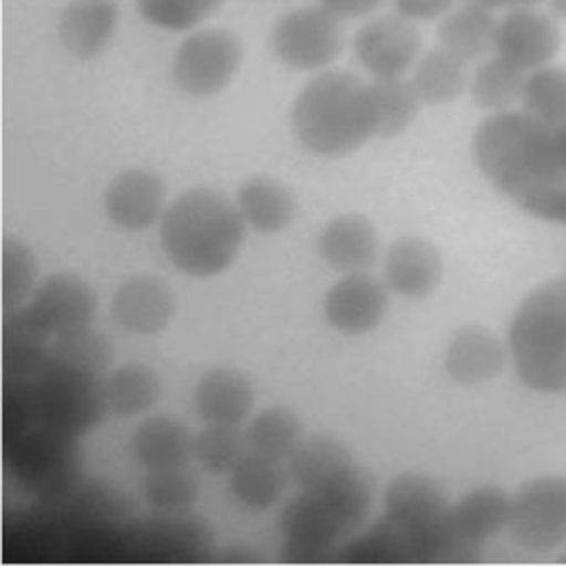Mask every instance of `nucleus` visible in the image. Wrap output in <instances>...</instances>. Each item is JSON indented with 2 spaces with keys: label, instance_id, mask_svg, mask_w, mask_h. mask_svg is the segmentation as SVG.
<instances>
[{
  "label": "nucleus",
  "instance_id": "412c9836",
  "mask_svg": "<svg viewBox=\"0 0 566 566\" xmlns=\"http://www.w3.org/2000/svg\"><path fill=\"white\" fill-rule=\"evenodd\" d=\"M195 411L210 424H241L254 405L250 380L230 367L208 369L195 385Z\"/></svg>",
  "mask_w": 566,
  "mask_h": 566
},
{
  "label": "nucleus",
  "instance_id": "1a4fd4ad",
  "mask_svg": "<svg viewBox=\"0 0 566 566\" xmlns=\"http://www.w3.org/2000/svg\"><path fill=\"white\" fill-rule=\"evenodd\" d=\"M35 405L49 429L55 433H84L108 413L102 396V380L51 369L35 382Z\"/></svg>",
  "mask_w": 566,
  "mask_h": 566
},
{
  "label": "nucleus",
  "instance_id": "a19ab883",
  "mask_svg": "<svg viewBox=\"0 0 566 566\" xmlns=\"http://www.w3.org/2000/svg\"><path fill=\"white\" fill-rule=\"evenodd\" d=\"M553 139H555V150H557L559 166L566 172V122L553 126Z\"/></svg>",
  "mask_w": 566,
  "mask_h": 566
},
{
  "label": "nucleus",
  "instance_id": "37998d69",
  "mask_svg": "<svg viewBox=\"0 0 566 566\" xmlns=\"http://www.w3.org/2000/svg\"><path fill=\"white\" fill-rule=\"evenodd\" d=\"M551 7H553V11H555L557 18L566 20V0H551Z\"/></svg>",
  "mask_w": 566,
  "mask_h": 566
},
{
  "label": "nucleus",
  "instance_id": "f704fd0d",
  "mask_svg": "<svg viewBox=\"0 0 566 566\" xmlns=\"http://www.w3.org/2000/svg\"><path fill=\"white\" fill-rule=\"evenodd\" d=\"M35 276L38 259L33 250L15 237H4L0 254V296L4 312L22 307L35 290Z\"/></svg>",
  "mask_w": 566,
  "mask_h": 566
},
{
  "label": "nucleus",
  "instance_id": "473e14b6",
  "mask_svg": "<svg viewBox=\"0 0 566 566\" xmlns=\"http://www.w3.org/2000/svg\"><path fill=\"white\" fill-rule=\"evenodd\" d=\"M199 478L188 464L146 471L142 480V497L155 511L164 515H181L190 511L199 500Z\"/></svg>",
  "mask_w": 566,
  "mask_h": 566
},
{
  "label": "nucleus",
  "instance_id": "39448f33",
  "mask_svg": "<svg viewBox=\"0 0 566 566\" xmlns=\"http://www.w3.org/2000/svg\"><path fill=\"white\" fill-rule=\"evenodd\" d=\"M449 506L442 486L416 471L396 475L382 493V517L409 537L413 562H447Z\"/></svg>",
  "mask_w": 566,
  "mask_h": 566
},
{
  "label": "nucleus",
  "instance_id": "f8f14e48",
  "mask_svg": "<svg viewBox=\"0 0 566 566\" xmlns=\"http://www.w3.org/2000/svg\"><path fill=\"white\" fill-rule=\"evenodd\" d=\"M389 310V285L369 272L343 274L323 296V316L340 334L376 329Z\"/></svg>",
  "mask_w": 566,
  "mask_h": 566
},
{
  "label": "nucleus",
  "instance_id": "aec40b11",
  "mask_svg": "<svg viewBox=\"0 0 566 566\" xmlns=\"http://www.w3.org/2000/svg\"><path fill=\"white\" fill-rule=\"evenodd\" d=\"M513 495L500 486H478L449 506V526L453 535L471 551L509 528Z\"/></svg>",
  "mask_w": 566,
  "mask_h": 566
},
{
  "label": "nucleus",
  "instance_id": "c9c22d12",
  "mask_svg": "<svg viewBox=\"0 0 566 566\" xmlns=\"http://www.w3.org/2000/svg\"><path fill=\"white\" fill-rule=\"evenodd\" d=\"M250 451L248 436L239 424H210L195 433V460L208 473H230Z\"/></svg>",
  "mask_w": 566,
  "mask_h": 566
},
{
  "label": "nucleus",
  "instance_id": "bb28decb",
  "mask_svg": "<svg viewBox=\"0 0 566 566\" xmlns=\"http://www.w3.org/2000/svg\"><path fill=\"white\" fill-rule=\"evenodd\" d=\"M102 396L108 413L133 418L148 411L161 396V380L146 363H124L102 380Z\"/></svg>",
  "mask_w": 566,
  "mask_h": 566
},
{
  "label": "nucleus",
  "instance_id": "9b49d317",
  "mask_svg": "<svg viewBox=\"0 0 566 566\" xmlns=\"http://www.w3.org/2000/svg\"><path fill=\"white\" fill-rule=\"evenodd\" d=\"M559 49L562 31L557 22L535 11V7L509 9L497 20L493 51L526 73L551 64Z\"/></svg>",
  "mask_w": 566,
  "mask_h": 566
},
{
  "label": "nucleus",
  "instance_id": "c85d7f7f",
  "mask_svg": "<svg viewBox=\"0 0 566 566\" xmlns=\"http://www.w3.org/2000/svg\"><path fill=\"white\" fill-rule=\"evenodd\" d=\"M467 62L442 46L422 53L411 69V86L422 104L440 106L458 99L469 88Z\"/></svg>",
  "mask_w": 566,
  "mask_h": 566
},
{
  "label": "nucleus",
  "instance_id": "72a5a7b5",
  "mask_svg": "<svg viewBox=\"0 0 566 566\" xmlns=\"http://www.w3.org/2000/svg\"><path fill=\"white\" fill-rule=\"evenodd\" d=\"M522 111L551 126L566 122V64H546L526 75Z\"/></svg>",
  "mask_w": 566,
  "mask_h": 566
},
{
  "label": "nucleus",
  "instance_id": "c756f323",
  "mask_svg": "<svg viewBox=\"0 0 566 566\" xmlns=\"http://www.w3.org/2000/svg\"><path fill=\"white\" fill-rule=\"evenodd\" d=\"M369 86L371 122L376 139H391L402 135L420 113V97L409 80H374Z\"/></svg>",
  "mask_w": 566,
  "mask_h": 566
},
{
  "label": "nucleus",
  "instance_id": "c03bdc74",
  "mask_svg": "<svg viewBox=\"0 0 566 566\" xmlns=\"http://www.w3.org/2000/svg\"><path fill=\"white\" fill-rule=\"evenodd\" d=\"M515 2H517V7H537L544 0H515Z\"/></svg>",
  "mask_w": 566,
  "mask_h": 566
},
{
  "label": "nucleus",
  "instance_id": "f03ea898",
  "mask_svg": "<svg viewBox=\"0 0 566 566\" xmlns=\"http://www.w3.org/2000/svg\"><path fill=\"white\" fill-rule=\"evenodd\" d=\"M245 237V221L228 195L197 186L181 192L159 219V241L184 274L206 279L228 270Z\"/></svg>",
  "mask_w": 566,
  "mask_h": 566
},
{
  "label": "nucleus",
  "instance_id": "6e6552de",
  "mask_svg": "<svg viewBox=\"0 0 566 566\" xmlns=\"http://www.w3.org/2000/svg\"><path fill=\"white\" fill-rule=\"evenodd\" d=\"M509 535L528 551H551L566 542V478L526 480L511 500Z\"/></svg>",
  "mask_w": 566,
  "mask_h": 566
},
{
  "label": "nucleus",
  "instance_id": "cd10ccee",
  "mask_svg": "<svg viewBox=\"0 0 566 566\" xmlns=\"http://www.w3.org/2000/svg\"><path fill=\"white\" fill-rule=\"evenodd\" d=\"M228 475L230 493L250 511L272 509L283 497L285 482L290 478L287 471H283L281 460H272L254 451H248Z\"/></svg>",
  "mask_w": 566,
  "mask_h": 566
},
{
  "label": "nucleus",
  "instance_id": "0eeeda50",
  "mask_svg": "<svg viewBox=\"0 0 566 566\" xmlns=\"http://www.w3.org/2000/svg\"><path fill=\"white\" fill-rule=\"evenodd\" d=\"M241 62L243 46L237 33L223 27L199 29L179 42L172 80L190 97H212L234 80Z\"/></svg>",
  "mask_w": 566,
  "mask_h": 566
},
{
  "label": "nucleus",
  "instance_id": "f257e3e1",
  "mask_svg": "<svg viewBox=\"0 0 566 566\" xmlns=\"http://www.w3.org/2000/svg\"><path fill=\"white\" fill-rule=\"evenodd\" d=\"M471 155L480 172L515 206L566 177L553 126L526 111L489 113L473 130Z\"/></svg>",
  "mask_w": 566,
  "mask_h": 566
},
{
  "label": "nucleus",
  "instance_id": "58836bf2",
  "mask_svg": "<svg viewBox=\"0 0 566 566\" xmlns=\"http://www.w3.org/2000/svg\"><path fill=\"white\" fill-rule=\"evenodd\" d=\"M462 0H394V9L396 13L413 22H431V20H442Z\"/></svg>",
  "mask_w": 566,
  "mask_h": 566
},
{
  "label": "nucleus",
  "instance_id": "2eb2a0df",
  "mask_svg": "<svg viewBox=\"0 0 566 566\" xmlns=\"http://www.w3.org/2000/svg\"><path fill=\"white\" fill-rule=\"evenodd\" d=\"M175 294L170 285L155 274H133L119 283L111 298L113 321L139 336H150L168 327L175 316Z\"/></svg>",
  "mask_w": 566,
  "mask_h": 566
},
{
  "label": "nucleus",
  "instance_id": "dca6fc26",
  "mask_svg": "<svg viewBox=\"0 0 566 566\" xmlns=\"http://www.w3.org/2000/svg\"><path fill=\"white\" fill-rule=\"evenodd\" d=\"M442 254L424 237L405 234L396 239L382 263L385 283L391 292L407 298L429 296L442 281Z\"/></svg>",
  "mask_w": 566,
  "mask_h": 566
},
{
  "label": "nucleus",
  "instance_id": "79ce46f5",
  "mask_svg": "<svg viewBox=\"0 0 566 566\" xmlns=\"http://www.w3.org/2000/svg\"><path fill=\"white\" fill-rule=\"evenodd\" d=\"M471 2H478L491 11H509V9L517 7L515 0H471Z\"/></svg>",
  "mask_w": 566,
  "mask_h": 566
},
{
  "label": "nucleus",
  "instance_id": "f3484780",
  "mask_svg": "<svg viewBox=\"0 0 566 566\" xmlns=\"http://www.w3.org/2000/svg\"><path fill=\"white\" fill-rule=\"evenodd\" d=\"M321 259L340 274L369 272L380 254L376 226L358 212H345L329 219L316 241Z\"/></svg>",
  "mask_w": 566,
  "mask_h": 566
},
{
  "label": "nucleus",
  "instance_id": "4be33fe9",
  "mask_svg": "<svg viewBox=\"0 0 566 566\" xmlns=\"http://www.w3.org/2000/svg\"><path fill=\"white\" fill-rule=\"evenodd\" d=\"M234 201L245 226L261 234L283 232L296 217L292 188L270 175L248 177L239 186Z\"/></svg>",
  "mask_w": 566,
  "mask_h": 566
},
{
  "label": "nucleus",
  "instance_id": "393cba45",
  "mask_svg": "<svg viewBox=\"0 0 566 566\" xmlns=\"http://www.w3.org/2000/svg\"><path fill=\"white\" fill-rule=\"evenodd\" d=\"M497 20L491 9L462 0L453 11H449L438 29V46L453 53L462 62H478L493 51Z\"/></svg>",
  "mask_w": 566,
  "mask_h": 566
},
{
  "label": "nucleus",
  "instance_id": "4c0bfd02",
  "mask_svg": "<svg viewBox=\"0 0 566 566\" xmlns=\"http://www.w3.org/2000/svg\"><path fill=\"white\" fill-rule=\"evenodd\" d=\"M517 208L539 221L566 226V177L542 188Z\"/></svg>",
  "mask_w": 566,
  "mask_h": 566
},
{
  "label": "nucleus",
  "instance_id": "ea45409f",
  "mask_svg": "<svg viewBox=\"0 0 566 566\" xmlns=\"http://www.w3.org/2000/svg\"><path fill=\"white\" fill-rule=\"evenodd\" d=\"M318 2L334 9L343 18H358L376 11L385 0H318Z\"/></svg>",
  "mask_w": 566,
  "mask_h": 566
},
{
  "label": "nucleus",
  "instance_id": "a18cd8bd",
  "mask_svg": "<svg viewBox=\"0 0 566 566\" xmlns=\"http://www.w3.org/2000/svg\"><path fill=\"white\" fill-rule=\"evenodd\" d=\"M559 562H564V564H566V553H564V555H559Z\"/></svg>",
  "mask_w": 566,
  "mask_h": 566
},
{
  "label": "nucleus",
  "instance_id": "4468645a",
  "mask_svg": "<svg viewBox=\"0 0 566 566\" xmlns=\"http://www.w3.org/2000/svg\"><path fill=\"white\" fill-rule=\"evenodd\" d=\"M35 321L51 334L88 325L97 310L95 290L75 272H55L40 281L27 303Z\"/></svg>",
  "mask_w": 566,
  "mask_h": 566
},
{
  "label": "nucleus",
  "instance_id": "b1692460",
  "mask_svg": "<svg viewBox=\"0 0 566 566\" xmlns=\"http://www.w3.org/2000/svg\"><path fill=\"white\" fill-rule=\"evenodd\" d=\"M287 462V475L301 491H316L356 467L345 442L329 433H314L298 442Z\"/></svg>",
  "mask_w": 566,
  "mask_h": 566
},
{
  "label": "nucleus",
  "instance_id": "e433bc0d",
  "mask_svg": "<svg viewBox=\"0 0 566 566\" xmlns=\"http://www.w3.org/2000/svg\"><path fill=\"white\" fill-rule=\"evenodd\" d=\"M223 0H135L139 15L164 31H192L212 18Z\"/></svg>",
  "mask_w": 566,
  "mask_h": 566
},
{
  "label": "nucleus",
  "instance_id": "20e7f679",
  "mask_svg": "<svg viewBox=\"0 0 566 566\" xmlns=\"http://www.w3.org/2000/svg\"><path fill=\"white\" fill-rule=\"evenodd\" d=\"M506 345L528 389L566 396V274L539 283L522 298Z\"/></svg>",
  "mask_w": 566,
  "mask_h": 566
},
{
  "label": "nucleus",
  "instance_id": "a878e982",
  "mask_svg": "<svg viewBox=\"0 0 566 566\" xmlns=\"http://www.w3.org/2000/svg\"><path fill=\"white\" fill-rule=\"evenodd\" d=\"M113 358L111 338L91 323L55 334L51 343V365L64 371L99 378L111 369Z\"/></svg>",
  "mask_w": 566,
  "mask_h": 566
},
{
  "label": "nucleus",
  "instance_id": "ddd939ff",
  "mask_svg": "<svg viewBox=\"0 0 566 566\" xmlns=\"http://www.w3.org/2000/svg\"><path fill=\"white\" fill-rule=\"evenodd\" d=\"M102 203L115 228L139 232L164 217L166 184L148 168H126L108 181Z\"/></svg>",
  "mask_w": 566,
  "mask_h": 566
},
{
  "label": "nucleus",
  "instance_id": "a211bd4d",
  "mask_svg": "<svg viewBox=\"0 0 566 566\" xmlns=\"http://www.w3.org/2000/svg\"><path fill=\"white\" fill-rule=\"evenodd\" d=\"M509 356V345H504L489 327L469 323L453 332L442 363L453 382L480 385L500 376Z\"/></svg>",
  "mask_w": 566,
  "mask_h": 566
},
{
  "label": "nucleus",
  "instance_id": "5701e85b",
  "mask_svg": "<svg viewBox=\"0 0 566 566\" xmlns=\"http://www.w3.org/2000/svg\"><path fill=\"white\" fill-rule=\"evenodd\" d=\"M195 436L170 416L142 420L130 436V453L146 471L188 464L195 455Z\"/></svg>",
  "mask_w": 566,
  "mask_h": 566
},
{
  "label": "nucleus",
  "instance_id": "423d86ee",
  "mask_svg": "<svg viewBox=\"0 0 566 566\" xmlns=\"http://www.w3.org/2000/svg\"><path fill=\"white\" fill-rule=\"evenodd\" d=\"M343 20L321 2L294 9L272 27V51L294 71H323L345 46Z\"/></svg>",
  "mask_w": 566,
  "mask_h": 566
},
{
  "label": "nucleus",
  "instance_id": "6ab92c4d",
  "mask_svg": "<svg viewBox=\"0 0 566 566\" xmlns=\"http://www.w3.org/2000/svg\"><path fill=\"white\" fill-rule=\"evenodd\" d=\"M119 22L115 0H71L57 20V38L77 60L97 57L113 40Z\"/></svg>",
  "mask_w": 566,
  "mask_h": 566
},
{
  "label": "nucleus",
  "instance_id": "9d476101",
  "mask_svg": "<svg viewBox=\"0 0 566 566\" xmlns=\"http://www.w3.org/2000/svg\"><path fill=\"white\" fill-rule=\"evenodd\" d=\"M354 55L371 80L402 77L422 55L418 22L400 13L367 20L354 35Z\"/></svg>",
  "mask_w": 566,
  "mask_h": 566
},
{
  "label": "nucleus",
  "instance_id": "7ed1b4c3",
  "mask_svg": "<svg viewBox=\"0 0 566 566\" xmlns=\"http://www.w3.org/2000/svg\"><path fill=\"white\" fill-rule=\"evenodd\" d=\"M290 126L312 155H349L374 137L369 86L347 71H318L294 97Z\"/></svg>",
  "mask_w": 566,
  "mask_h": 566
},
{
  "label": "nucleus",
  "instance_id": "7c9ffc66",
  "mask_svg": "<svg viewBox=\"0 0 566 566\" xmlns=\"http://www.w3.org/2000/svg\"><path fill=\"white\" fill-rule=\"evenodd\" d=\"M526 75V71L517 69L515 64L495 53L482 60L471 73L469 93L482 111H511L517 102H522Z\"/></svg>",
  "mask_w": 566,
  "mask_h": 566
},
{
  "label": "nucleus",
  "instance_id": "2f4dec72",
  "mask_svg": "<svg viewBox=\"0 0 566 566\" xmlns=\"http://www.w3.org/2000/svg\"><path fill=\"white\" fill-rule=\"evenodd\" d=\"M245 436L250 451L283 462L303 440V427L294 411L274 405L261 409L250 418Z\"/></svg>",
  "mask_w": 566,
  "mask_h": 566
}]
</instances>
